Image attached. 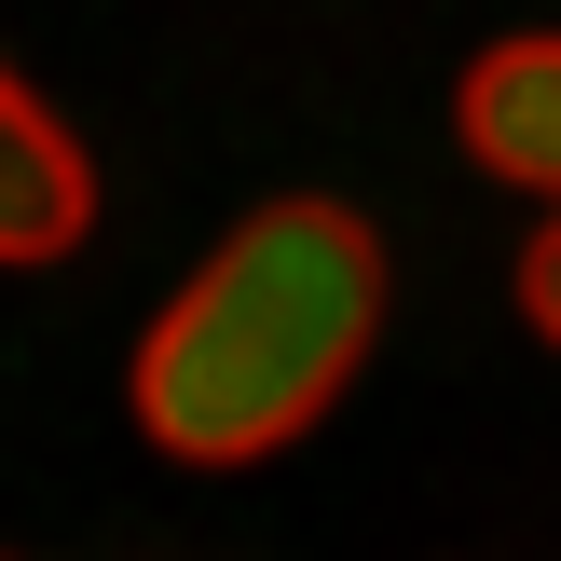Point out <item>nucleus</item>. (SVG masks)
Instances as JSON below:
<instances>
[{"instance_id": "nucleus-1", "label": "nucleus", "mask_w": 561, "mask_h": 561, "mask_svg": "<svg viewBox=\"0 0 561 561\" xmlns=\"http://www.w3.org/2000/svg\"><path fill=\"white\" fill-rule=\"evenodd\" d=\"M383 343V233L329 192L233 219L137 343V425L179 466H261L370 370Z\"/></svg>"}, {"instance_id": "nucleus-2", "label": "nucleus", "mask_w": 561, "mask_h": 561, "mask_svg": "<svg viewBox=\"0 0 561 561\" xmlns=\"http://www.w3.org/2000/svg\"><path fill=\"white\" fill-rule=\"evenodd\" d=\"M82 233H96V164H82V137L55 124L14 69H0V261L42 274V261H69Z\"/></svg>"}, {"instance_id": "nucleus-3", "label": "nucleus", "mask_w": 561, "mask_h": 561, "mask_svg": "<svg viewBox=\"0 0 561 561\" xmlns=\"http://www.w3.org/2000/svg\"><path fill=\"white\" fill-rule=\"evenodd\" d=\"M466 151H480L507 192H548L561 206V27L493 42L480 69H466Z\"/></svg>"}, {"instance_id": "nucleus-4", "label": "nucleus", "mask_w": 561, "mask_h": 561, "mask_svg": "<svg viewBox=\"0 0 561 561\" xmlns=\"http://www.w3.org/2000/svg\"><path fill=\"white\" fill-rule=\"evenodd\" d=\"M520 329H535V343H561V206H548V233L520 247Z\"/></svg>"}]
</instances>
